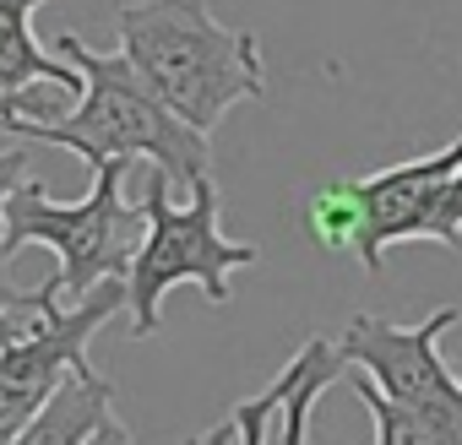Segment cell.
Returning <instances> with one entry per match:
<instances>
[{
	"mask_svg": "<svg viewBox=\"0 0 462 445\" xmlns=\"http://www.w3.org/2000/svg\"><path fill=\"white\" fill-rule=\"evenodd\" d=\"M451 321H457V304H440L413 326H397L381 315H354L343 326L337 348H343L348 369H359L381 396L462 434V380L440 359V337Z\"/></svg>",
	"mask_w": 462,
	"mask_h": 445,
	"instance_id": "8992f818",
	"label": "cell"
},
{
	"mask_svg": "<svg viewBox=\"0 0 462 445\" xmlns=\"http://www.w3.org/2000/svg\"><path fill=\"white\" fill-rule=\"evenodd\" d=\"M354 396L365 402V413H370V423H375V445H462L457 429H446V423H435V418H424V413L397 407V402L381 396L359 369H354Z\"/></svg>",
	"mask_w": 462,
	"mask_h": 445,
	"instance_id": "30bf717a",
	"label": "cell"
},
{
	"mask_svg": "<svg viewBox=\"0 0 462 445\" xmlns=\"http://www.w3.org/2000/svg\"><path fill=\"white\" fill-rule=\"evenodd\" d=\"M125 168L131 163H98L82 201H55L39 179H28L6 201V256L28 245L55 250L60 261L55 288L60 299H77V304L104 283H125L147 234L142 201H125Z\"/></svg>",
	"mask_w": 462,
	"mask_h": 445,
	"instance_id": "3957f363",
	"label": "cell"
},
{
	"mask_svg": "<svg viewBox=\"0 0 462 445\" xmlns=\"http://www.w3.org/2000/svg\"><path fill=\"white\" fill-rule=\"evenodd\" d=\"M120 304L125 283H104L82 304H60L55 277L23 299V321L0 326V445H12L71 375L93 369L88 342Z\"/></svg>",
	"mask_w": 462,
	"mask_h": 445,
	"instance_id": "5b68a950",
	"label": "cell"
},
{
	"mask_svg": "<svg viewBox=\"0 0 462 445\" xmlns=\"http://www.w3.org/2000/svg\"><path fill=\"white\" fill-rule=\"evenodd\" d=\"M88 445H136V434H131V429H125V423H120V418L109 413V418L98 423V434H93Z\"/></svg>",
	"mask_w": 462,
	"mask_h": 445,
	"instance_id": "e0dca14e",
	"label": "cell"
},
{
	"mask_svg": "<svg viewBox=\"0 0 462 445\" xmlns=\"http://www.w3.org/2000/svg\"><path fill=\"white\" fill-rule=\"evenodd\" d=\"M115 33L147 93L201 136H212L235 104L267 98L256 33L223 28L207 0H131Z\"/></svg>",
	"mask_w": 462,
	"mask_h": 445,
	"instance_id": "7a4b0ae2",
	"label": "cell"
},
{
	"mask_svg": "<svg viewBox=\"0 0 462 445\" xmlns=\"http://www.w3.org/2000/svg\"><path fill=\"white\" fill-rule=\"evenodd\" d=\"M44 0H0V98H23L39 87L82 93V71L60 55H50L33 39V12Z\"/></svg>",
	"mask_w": 462,
	"mask_h": 445,
	"instance_id": "ba28073f",
	"label": "cell"
},
{
	"mask_svg": "<svg viewBox=\"0 0 462 445\" xmlns=\"http://www.w3.org/2000/svg\"><path fill=\"white\" fill-rule=\"evenodd\" d=\"M305 348H310V369H305V380L294 386V396H289V407H283L278 445H305V434H310V407H316V402L327 396V386L348 369V359H343V348H337V342L310 337Z\"/></svg>",
	"mask_w": 462,
	"mask_h": 445,
	"instance_id": "7c38bea8",
	"label": "cell"
},
{
	"mask_svg": "<svg viewBox=\"0 0 462 445\" xmlns=\"http://www.w3.org/2000/svg\"><path fill=\"white\" fill-rule=\"evenodd\" d=\"M457 174H462V136L446 141L440 152H424V158L392 163L381 174L348 179L354 201H359V245H354V256L370 267V277H381L392 245L435 240V212H440Z\"/></svg>",
	"mask_w": 462,
	"mask_h": 445,
	"instance_id": "52a82bcc",
	"label": "cell"
},
{
	"mask_svg": "<svg viewBox=\"0 0 462 445\" xmlns=\"http://www.w3.org/2000/svg\"><path fill=\"white\" fill-rule=\"evenodd\" d=\"M185 445H201V440H196V434H190V440H185Z\"/></svg>",
	"mask_w": 462,
	"mask_h": 445,
	"instance_id": "d6986e66",
	"label": "cell"
},
{
	"mask_svg": "<svg viewBox=\"0 0 462 445\" xmlns=\"http://www.w3.org/2000/svg\"><path fill=\"white\" fill-rule=\"evenodd\" d=\"M60 60H71L82 71V98L71 114L55 120H28V114H6L0 131H12L17 141H50V147H71L88 168L98 163H136L147 158L169 190H196L212 179V147L201 131H190L185 120H174L147 82L131 71L125 55H104L93 50L82 33H60L55 44Z\"/></svg>",
	"mask_w": 462,
	"mask_h": 445,
	"instance_id": "6da1fadb",
	"label": "cell"
},
{
	"mask_svg": "<svg viewBox=\"0 0 462 445\" xmlns=\"http://www.w3.org/2000/svg\"><path fill=\"white\" fill-rule=\"evenodd\" d=\"M142 212H147V234L142 250L125 272V310H131V337L147 342L158 337L163 321V294L190 283L201 288L212 304H228L235 294V272L256 267V245L228 240L223 234V206H217V185H196L185 206L169 201V179L152 168L147 190H142Z\"/></svg>",
	"mask_w": 462,
	"mask_h": 445,
	"instance_id": "277c9868",
	"label": "cell"
},
{
	"mask_svg": "<svg viewBox=\"0 0 462 445\" xmlns=\"http://www.w3.org/2000/svg\"><path fill=\"white\" fill-rule=\"evenodd\" d=\"M435 245L462 250V174L451 179V190H446V201H440V212H435Z\"/></svg>",
	"mask_w": 462,
	"mask_h": 445,
	"instance_id": "9a60e30c",
	"label": "cell"
},
{
	"mask_svg": "<svg viewBox=\"0 0 462 445\" xmlns=\"http://www.w3.org/2000/svg\"><path fill=\"white\" fill-rule=\"evenodd\" d=\"M109 413H115V380L88 369V375H71L12 445H88Z\"/></svg>",
	"mask_w": 462,
	"mask_h": 445,
	"instance_id": "9c48e42d",
	"label": "cell"
},
{
	"mask_svg": "<svg viewBox=\"0 0 462 445\" xmlns=\"http://www.w3.org/2000/svg\"><path fill=\"white\" fill-rule=\"evenodd\" d=\"M201 445H235V423H217V429H207V434H201Z\"/></svg>",
	"mask_w": 462,
	"mask_h": 445,
	"instance_id": "ac0fdd59",
	"label": "cell"
},
{
	"mask_svg": "<svg viewBox=\"0 0 462 445\" xmlns=\"http://www.w3.org/2000/svg\"><path fill=\"white\" fill-rule=\"evenodd\" d=\"M305 222L321 250H354L359 245V201H354V185L337 179V185H321L310 201H305Z\"/></svg>",
	"mask_w": 462,
	"mask_h": 445,
	"instance_id": "4fadbf2b",
	"label": "cell"
},
{
	"mask_svg": "<svg viewBox=\"0 0 462 445\" xmlns=\"http://www.w3.org/2000/svg\"><path fill=\"white\" fill-rule=\"evenodd\" d=\"M305 369H310V348H300V353L283 364V375L267 380V391L235 402V418H228V423H235V440H240V445H273V429L283 423V407H289L294 386L305 380Z\"/></svg>",
	"mask_w": 462,
	"mask_h": 445,
	"instance_id": "8fae6325",
	"label": "cell"
},
{
	"mask_svg": "<svg viewBox=\"0 0 462 445\" xmlns=\"http://www.w3.org/2000/svg\"><path fill=\"white\" fill-rule=\"evenodd\" d=\"M6 114H28V120H55V104H39V93H23V98H0V120Z\"/></svg>",
	"mask_w": 462,
	"mask_h": 445,
	"instance_id": "2e32d148",
	"label": "cell"
},
{
	"mask_svg": "<svg viewBox=\"0 0 462 445\" xmlns=\"http://www.w3.org/2000/svg\"><path fill=\"white\" fill-rule=\"evenodd\" d=\"M28 163H33L28 141H23V147H0V261H6V201L23 190V174H28Z\"/></svg>",
	"mask_w": 462,
	"mask_h": 445,
	"instance_id": "5bb4252c",
	"label": "cell"
}]
</instances>
